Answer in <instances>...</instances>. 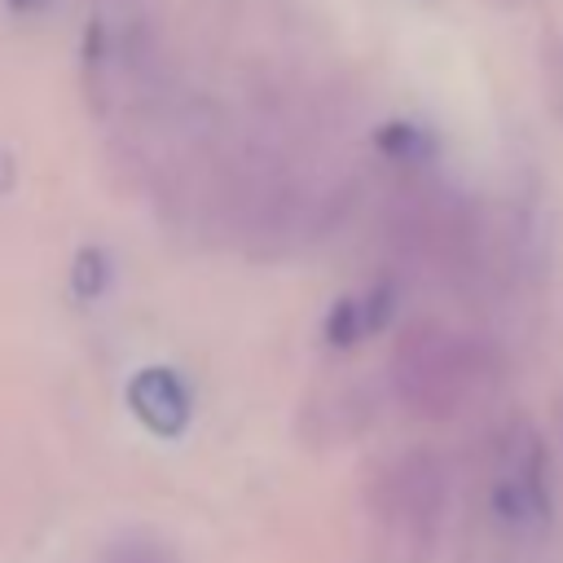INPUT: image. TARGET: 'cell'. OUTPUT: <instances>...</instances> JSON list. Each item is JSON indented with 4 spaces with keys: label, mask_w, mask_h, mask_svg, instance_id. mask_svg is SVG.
Wrapping results in <instances>:
<instances>
[{
    "label": "cell",
    "mask_w": 563,
    "mask_h": 563,
    "mask_svg": "<svg viewBox=\"0 0 563 563\" xmlns=\"http://www.w3.org/2000/svg\"><path fill=\"white\" fill-rule=\"evenodd\" d=\"M449 515V471L431 449L391 457L369 484V519L391 563H431Z\"/></svg>",
    "instance_id": "1"
},
{
    "label": "cell",
    "mask_w": 563,
    "mask_h": 563,
    "mask_svg": "<svg viewBox=\"0 0 563 563\" xmlns=\"http://www.w3.org/2000/svg\"><path fill=\"white\" fill-rule=\"evenodd\" d=\"M475 374L471 347L440 330L409 334L391 356V387L422 418H449L471 396Z\"/></svg>",
    "instance_id": "2"
},
{
    "label": "cell",
    "mask_w": 563,
    "mask_h": 563,
    "mask_svg": "<svg viewBox=\"0 0 563 563\" xmlns=\"http://www.w3.org/2000/svg\"><path fill=\"white\" fill-rule=\"evenodd\" d=\"M493 515L510 532H532L550 519V462L532 427H510L493 453Z\"/></svg>",
    "instance_id": "3"
},
{
    "label": "cell",
    "mask_w": 563,
    "mask_h": 563,
    "mask_svg": "<svg viewBox=\"0 0 563 563\" xmlns=\"http://www.w3.org/2000/svg\"><path fill=\"white\" fill-rule=\"evenodd\" d=\"M97 563H185L180 550L154 528H119L101 541Z\"/></svg>",
    "instance_id": "4"
}]
</instances>
